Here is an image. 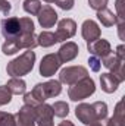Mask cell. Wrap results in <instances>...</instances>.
<instances>
[{
    "label": "cell",
    "mask_w": 125,
    "mask_h": 126,
    "mask_svg": "<svg viewBox=\"0 0 125 126\" xmlns=\"http://www.w3.org/2000/svg\"><path fill=\"white\" fill-rule=\"evenodd\" d=\"M59 126H74V123H72L71 120H63V122L59 123Z\"/></svg>",
    "instance_id": "cell-31"
},
{
    "label": "cell",
    "mask_w": 125,
    "mask_h": 126,
    "mask_svg": "<svg viewBox=\"0 0 125 126\" xmlns=\"http://www.w3.org/2000/svg\"><path fill=\"white\" fill-rule=\"evenodd\" d=\"M40 9H41L40 0H25L24 1V10L30 15H38Z\"/></svg>",
    "instance_id": "cell-24"
},
{
    "label": "cell",
    "mask_w": 125,
    "mask_h": 126,
    "mask_svg": "<svg viewBox=\"0 0 125 126\" xmlns=\"http://www.w3.org/2000/svg\"><path fill=\"white\" fill-rule=\"evenodd\" d=\"M81 28H83V30H81L83 38L87 41V44H90V43H93V41H96V40H99L100 35H102L99 25H97L94 21H91V19L84 21V24H83Z\"/></svg>",
    "instance_id": "cell-14"
},
{
    "label": "cell",
    "mask_w": 125,
    "mask_h": 126,
    "mask_svg": "<svg viewBox=\"0 0 125 126\" xmlns=\"http://www.w3.org/2000/svg\"><path fill=\"white\" fill-rule=\"evenodd\" d=\"M0 25H1V34L6 40L16 38L22 34L19 18H6L0 22Z\"/></svg>",
    "instance_id": "cell-7"
},
{
    "label": "cell",
    "mask_w": 125,
    "mask_h": 126,
    "mask_svg": "<svg viewBox=\"0 0 125 126\" xmlns=\"http://www.w3.org/2000/svg\"><path fill=\"white\" fill-rule=\"evenodd\" d=\"M16 126H35V107L24 104L15 116Z\"/></svg>",
    "instance_id": "cell-11"
},
{
    "label": "cell",
    "mask_w": 125,
    "mask_h": 126,
    "mask_svg": "<svg viewBox=\"0 0 125 126\" xmlns=\"http://www.w3.org/2000/svg\"><path fill=\"white\" fill-rule=\"evenodd\" d=\"M37 16H38V22H40V25L43 28H52L58 22V13L49 4L41 6V9H40V12H38Z\"/></svg>",
    "instance_id": "cell-12"
},
{
    "label": "cell",
    "mask_w": 125,
    "mask_h": 126,
    "mask_svg": "<svg viewBox=\"0 0 125 126\" xmlns=\"http://www.w3.org/2000/svg\"><path fill=\"white\" fill-rule=\"evenodd\" d=\"M97 18H99V21L102 22L103 27H113L116 24V15L113 12H110L109 9H106V7L97 12Z\"/></svg>",
    "instance_id": "cell-18"
},
{
    "label": "cell",
    "mask_w": 125,
    "mask_h": 126,
    "mask_svg": "<svg viewBox=\"0 0 125 126\" xmlns=\"http://www.w3.org/2000/svg\"><path fill=\"white\" fill-rule=\"evenodd\" d=\"M88 4H90V7L94 9V10H102V9H104L106 7V4H107V0H88Z\"/></svg>",
    "instance_id": "cell-27"
},
{
    "label": "cell",
    "mask_w": 125,
    "mask_h": 126,
    "mask_svg": "<svg viewBox=\"0 0 125 126\" xmlns=\"http://www.w3.org/2000/svg\"><path fill=\"white\" fill-rule=\"evenodd\" d=\"M46 3H55V1H58V0H44Z\"/></svg>",
    "instance_id": "cell-33"
},
{
    "label": "cell",
    "mask_w": 125,
    "mask_h": 126,
    "mask_svg": "<svg viewBox=\"0 0 125 126\" xmlns=\"http://www.w3.org/2000/svg\"><path fill=\"white\" fill-rule=\"evenodd\" d=\"M7 90L10 91V94H15V95H21V94H25V90H27V84L25 81L19 79V78H12L9 82H7Z\"/></svg>",
    "instance_id": "cell-19"
},
{
    "label": "cell",
    "mask_w": 125,
    "mask_h": 126,
    "mask_svg": "<svg viewBox=\"0 0 125 126\" xmlns=\"http://www.w3.org/2000/svg\"><path fill=\"white\" fill-rule=\"evenodd\" d=\"M88 63H90V67H91L93 72H99L100 67H102V62H100V59L96 57V56H91V57L88 59Z\"/></svg>",
    "instance_id": "cell-28"
},
{
    "label": "cell",
    "mask_w": 125,
    "mask_h": 126,
    "mask_svg": "<svg viewBox=\"0 0 125 126\" xmlns=\"http://www.w3.org/2000/svg\"><path fill=\"white\" fill-rule=\"evenodd\" d=\"M122 106H124V101L121 100L116 106V111L115 114L107 120V123L104 126H124V110H122Z\"/></svg>",
    "instance_id": "cell-20"
},
{
    "label": "cell",
    "mask_w": 125,
    "mask_h": 126,
    "mask_svg": "<svg viewBox=\"0 0 125 126\" xmlns=\"http://www.w3.org/2000/svg\"><path fill=\"white\" fill-rule=\"evenodd\" d=\"M87 126H104V125H102V122H93V123H90Z\"/></svg>",
    "instance_id": "cell-32"
},
{
    "label": "cell",
    "mask_w": 125,
    "mask_h": 126,
    "mask_svg": "<svg viewBox=\"0 0 125 126\" xmlns=\"http://www.w3.org/2000/svg\"><path fill=\"white\" fill-rule=\"evenodd\" d=\"M61 93H62V87L59 81H55V79L47 81L44 84H37L31 93L24 95V103L32 107H37L38 104L44 103L47 98H53Z\"/></svg>",
    "instance_id": "cell-1"
},
{
    "label": "cell",
    "mask_w": 125,
    "mask_h": 126,
    "mask_svg": "<svg viewBox=\"0 0 125 126\" xmlns=\"http://www.w3.org/2000/svg\"><path fill=\"white\" fill-rule=\"evenodd\" d=\"M0 126H16L15 116L10 113L0 111Z\"/></svg>",
    "instance_id": "cell-25"
},
{
    "label": "cell",
    "mask_w": 125,
    "mask_h": 126,
    "mask_svg": "<svg viewBox=\"0 0 125 126\" xmlns=\"http://www.w3.org/2000/svg\"><path fill=\"white\" fill-rule=\"evenodd\" d=\"M78 51H80V47L75 43L68 41V43H65L62 47L59 48L58 57H59L61 63H68V62H71V60H74L78 56Z\"/></svg>",
    "instance_id": "cell-15"
},
{
    "label": "cell",
    "mask_w": 125,
    "mask_h": 126,
    "mask_svg": "<svg viewBox=\"0 0 125 126\" xmlns=\"http://www.w3.org/2000/svg\"><path fill=\"white\" fill-rule=\"evenodd\" d=\"M94 91H96L94 81L91 78L85 76V78L80 79L78 82H75L74 85H71V88L68 90V95L72 101H81V100H85L87 97L93 95Z\"/></svg>",
    "instance_id": "cell-4"
},
{
    "label": "cell",
    "mask_w": 125,
    "mask_h": 126,
    "mask_svg": "<svg viewBox=\"0 0 125 126\" xmlns=\"http://www.w3.org/2000/svg\"><path fill=\"white\" fill-rule=\"evenodd\" d=\"M87 48H88V51L93 56L99 57V59H104L106 56H109L112 53V48H110L109 41L107 40H103V38H99V40H96L93 43L87 44Z\"/></svg>",
    "instance_id": "cell-13"
},
{
    "label": "cell",
    "mask_w": 125,
    "mask_h": 126,
    "mask_svg": "<svg viewBox=\"0 0 125 126\" xmlns=\"http://www.w3.org/2000/svg\"><path fill=\"white\" fill-rule=\"evenodd\" d=\"M88 76V72L85 67L83 66H69L61 70L59 73V82L61 84H66V85H74L75 82H78L80 79Z\"/></svg>",
    "instance_id": "cell-5"
},
{
    "label": "cell",
    "mask_w": 125,
    "mask_h": 126,
    "mask_svg": "<svg viewBox=\"0 0 125 126\" xmlns=\"http://www.w3.org/2000/svg\"><path fill=\"white\" fill-rule=\"evenodd\" d=\"M34 63H35V53L32 50H27L24 54H21L19 57H16L7 64L6 72L12 78H21L31 72Z\"/></svg>",
    "instance_id": "cell-2"
},
{
    "label": "cell",
    "mask_w": 125,
    "mask_h": 126,
    "mask_svg": "<svg viewBox=\"0 0 125 126\" xmlns=\"http://www.w3.org/2000/svg\"><path fill=\"white\" fill-rule=\"evenodd\" d=\"M124 62H125L124 59H121L119 56L112 54V53L103 59V64L110 70V73H112L113 76H116V78H118V81H119V82H122V81L125 79Z\"/></svg>",
    "instance_id": "cell-6"
},
{
    "label": "cell",
    "mask_w": 125,
    "mask_h": 126,
    "mask_svg": "<svg viewBox=\"0 0 125 126\" xmlns=\"http://www.w3.org/2000/svg\"><path fill=\"white\" fill-rule=\"evenodd\" d=\"M37 37L34 34H21L16 38L12 40H6L4 44L1 46V51L4 54H15L16 51L27 48V50H32L34 47H37Z\"/></svg>",
    "instance_id": "cell-3"
},
{
    "label": "cell",
    "mask_w": 125,
    "mask_h": 126,
    "mask_svg": "<svg viewBox=\"0 0 125 126\" xmlns=\"http://www.w3.org/2000/svg\"><path fill=\"white\" fill-rule=\"evenodd\" d=\"M10 100H12L10 91L7 90L6 85H1V87H0V106H4V104L10 103Z\"/></svg>",
    "instance_id": "cell-26"
},
{
    "label": "cell",
    "mask_w": 125,
    "mask_h": 126,
    "mask_svg": "<svg viewBox=\"0 0 125 126\" xmlns=\"http://www.w3.org/2000/svg\"><path fill=\"white\" fill-rule=\"evenodd\" d=\"M52 110H53V114H55V116H58V117H65V116H68V113H69V106H68V103H65V101H56V103L52 106Z\"/></svg>",
    "instance_id": "cell-23"
},
{
    "label": "cell",
    "mask_w": 125,
    "mask_h": 126,
    "mask_svg": "<svg viewBox=\"0 0 125 126\" xmlns=\"http://www.w3.org/2000/svg\"><path fill=\"white\" fill-rule=\"evenodd\" d=\"M35 125L37 126H53V110L49 104H38L35 107Z\"/></svg>",
    "instance_id": "cell-10"
},
{
    "label": "cell",
    "mask_w": 125,
    "mask_h": 126,
    "mask_svg": "<svg viewBox=\"0 0 125 126\" xmlns=\"http://www.w3.org/2000/svg\"><path fill=\"white\" fill-rule=\"evenodd\" d=\"M56 4H58L61 9H63V10H71V9L74 7L75 1H74V0H58Z\"/></svg>",
    "instance_id": "cell-29"
},
{
    "label": "cell",
    "mask_w": 125,
    "mask_h": 126,
    "mask_svg": "<svg viewBox=\"0 0 125 126\" xmlns=\"http://www.w3.org/2000/svg\"><path fill=\"white\" fill-rule=\"evenodd\" d=\"M37 43H38V46H41V47H50V46H53V44L58 43V38H56V34H55V32L43 31L38 37H37Z\"/></svg>",
    "instance_id": "cell-21"
},
{
    "label": "cell",
    "mask_w": 125,
    "mask_h": 126,
    "mask_svg": "<svg viewBox=\"0 0 125 126\" xmlns=\"http://www.w3.org/2000/svg\"><path fill=\"white\" fill-rule=\"evenodd\" d=\"M61 60L58 57V54H47L41 59V63H40V73L41 76H52L56 73V70L61 67Z\"/></svg>",
    "instance_id": "cell-9"
},
{
    "label": "cell",
    "mask_w": 125,
    "mask_h": 126,
    "mask_svg": "<svg viewBox=\"0 0 125 126\" xmlns=\"http://www.w3.org/2000/svg\"><path fill=\"white\" fill-rule=\"evenodd\" d=\"M10 9H12V6H10V3L7 0H0V12L3 15H7L10 12Z\"/></svg>",
    "instance_id": "cell-30"
},
{
    "label": "cell",
    "mask_w": 125,
    "mask_h": 126,
    "mask_svg": "<svg viewBox=\"0 0 125 126\" xmlns=\"http://www.w3.org/2000/svg\"><path fill=\"white\" fill-rule=\"evenodd\" d=\"M119 84H121V82L118 81V78L113 76L110 72L100 75V85H102V90H103L104 93H107V94L116 91V88H118Z\"/></svg>",
    "instance_id": "cell-17"
},
{
    "label": "cell",
    "mask_w": 125,
    "mask_h": 126,
    "mask_svg": "<svg viewBox=\"0 0 125 126\" xmlns=\"http://www.w3.org/2000/svg\"><path fill=\"white\" fill-rule=\"evenodd\" d=\"M77 32V24L75 21L69 19V18H65L62 21L58 22V30H56V38H58V43H62L69 40L71 37H74Z\"/></svg>",
    "instance_id": "cell-8"
},
{
    "label": "cell",
    "mask_w": 125,
    "mask_h": 126,
    "mask_svg": "<svg viewBox=\"0 0 125 126\" xmlns=\"http://www.w3.org/2000/svg\"><path fill=\"white\" fill-rule=\"evenodd\" d=\"M75 114H77L78 120L83 122L84 125H90V123H93V122H97V120H96V116H94V110H93V106H91V104L83 103V104L77 106Z\"/></svg>",
    "instance_id": "cell-16"
},
{
    "label": "cell",
    "mask_w": 125,
    "mask_h": 126,
    "mask_svg": "<svg viewBox=\"0 0 125 126\" xmlns=\"http://www.w3.org/2000/svg\"><path fill=\"white\" fill-rule=\"evenodd\" d=\"M91 106H93L96 120H97V122L104 120L106 116H107V106H106V103H103V101H96V103H93Z\"/></svg>",
    "instance_id": "cell-22"
}]
</instances>
